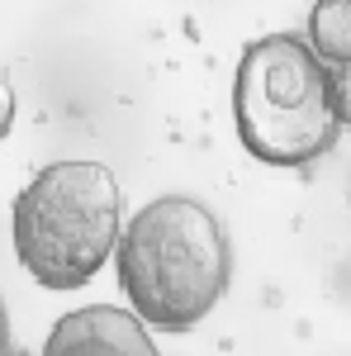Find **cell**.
Listing matches in <instances>:
<instances>
[{"instance_id":"1","label":"cell","mask_w":351,"mask_h":356,"mask_svg":"<svg viewBox=\"0 0 351 356\" xmlns=\"http://www.w3.org/2000/svg\"><path fill=\"white\" fill-rule=\"evenodd\" d=\"M119 290L147 328H199L233 280V247L209 204L190 195H162L142 204L114 247Z\"/></svg>"},{"instance_id":"2","label":"cell","mask_w":351,"mask_h":356,"mask_svg":"<svg viewBox=\"0 0 351 356\" xmlns=\"http://www.w3.org/2000/svg\"><path fill=\"white\" fill-rule=\"evenodd\" d=\"M332 67L304 33L252 38L233 76V129L261 166H309L342 134L332 110Z\"/></svg>"},{"instance_id":"3","label":"cell","mask_w":351,"mask_h":356,"mask_svg":"<svg viewBox=\"0 0 351 356\" xmlns=\"http://www.w3.org/2000/svg\"><path fill=\"white\" fill-rule=\"evenodd\" d=\"M124 233V191L105 162L43 166L10 209L15 257L43 290H81L114 257Z\"/></svg>"},{"instance_id":"4","label":"cell","mask_w":351,"mask_h":356,"mask_svg":"<svg viewBox=\"0 0 351 356\" xmlns=\"http://www.w3.org/2000/svg\"><path fill=\"white\" fill-rule=\"evenodd\" d=\"M43 356H162L133 309L85 304L62 314L43 342Z\"/></svg>"},{"instance_id":"5","label":"cell","mask_w":351,"mask_h":356,"mask_svg":"<svg viewBox=\"0 0 351 356\" xmlns=\"http://www.w3.org/2000/svg\"><path fill=\"white\" fill-rule=\"evenodd\" d=\"M304 38L332 72H347L351 67V0H313Z\"/></svg>"},{"instance_id":"6","label":"cell","mask_w":351,"mask_h":356,"mask_svg":"<svg viewBox=\"0 0 351 356\" xmlns=\"http://www.w3.org/2000/svg\"><path fill=\"white\" fill-rule=\"evenodd\" d=\"M10 129H15V86L10 76H0V143L10 138Z\"/></svg>"},{"instance_id":"7","label":"cell","mask_w":351,"mask_h":356,"mask_svg":"<svg viewBox=\"0 0 351 356\" xmlns=\"http://www.w3.org/2000/svg\"><path fill=\"white\" fill-rule=\"evenodd\" d=\"M0 356H28L19 342H15V332H10V309H5V295H0Z\"/></svg>"},{"instance_id":"8","label":"cell","mask_w":351,"mask_h":356,"mask_svg":"<svg viewBox=\"0 0 351 356\" xmlns=\"http://www.w3.org/2000/svg\"><path fill=\"white\" fill-rule=\"evenodd\" d=\"M347 72H351V67H347Z\"/></svg>"}]
</instances>
